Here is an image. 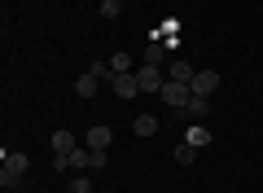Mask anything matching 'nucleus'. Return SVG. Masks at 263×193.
Wrapping results in <instances>:
<instances>
[{
    "label": "nucleus",
    "instance_id": "nucleus-7",
    "mask_svg": "<svg viewBox=\"0 0 263 193\" xmlns=\"http://www.w3.org/2000/svg\"><path fill=\"white\" fill-rule=\"evenodd\" d=\"M184 141H189L193 149H206V145H211V128H206V123H193V128L184 132Z\"/></svg>",
    "mask_w": 263,
    "mask_h": 193
},
{
    "label": "nucleus",
    "instance_id": "nucleus-3",
    "mask_svg": "<svg viewBox=\"0 0 263 193\" xmlns=\"http://www.w3.org/2000/svg\"><path fill=\"white\" fill-rule=\"evenodd\" d=\"M158 97L171 106V110H184V106H189V97H193V88H189V83H176V79H167Z\"/></svg>",
    "mask_w": 263,
    "mask_h": 193
},
{
    "label": "nucleus",
    "instance_id": "nucleus-10",
    "mask_svg": "<svg viewBox=\"0 0 263 193\" xmlns=\"http://www.w3.org/2000/svg\"><path fill=\"white\" fill-rule=\"evenodd\" d=\"M132 132H136V136H145V141H149L154 132H158V119H154V114H136V123H132Z\"/></svg>",
    "mask_w": 263,
    "mask_h": 193
},
{
    "label": "nucleus",
    "instance_id": "nucleus-5",
    "mask_svg": "<svg viewBox=\"0 0 263 193\" xmlns=\"http://www.w3.org/2000/svg\"><path fill=\"white\" fill-rule=\"evenodd\" d=\"M189 88H193V97H211V92L219 88V71H197Z\"/></svg>",
    "mask_w": 263,
    "mask_h": 193
},
{
    "label": "nucleus",
    "instance_id": "nucleus-15",
    "mask_svg": "<svg viewBox=\"0 0 263 193\" xmlns=\"http://www.w3.org/2000/svg\"><path fill=\"white\" fill-rule=\"evenodd\" d=\"M123 13V0H101V18H119Z\"/></svg>",
    "mask_w": 263,
    "mask_h": 193
},
{
    "label": "nucleus",
    "instance_id": "nucleus-12",
    "mask_svg": "<svg viewBox=\"0 0 263 193\" xmlns=\"http://www.w3.org/2000/svg\"><path fill=\"white\" fill-rule=\"evenodd\" d=\"M184 110H189V119H193V123H202V119H206V110H211V101H206V97H189Z\"/></svg>",
    "mask_w": 263,
    "mask_h": 193
},
{
    "label": "nucleus",
    "instance_id": "nucleus-6",
    "mask_svg": "<svg viewBox=\"0 0 263 193\" xmlns=\"http://www.w3.org/2000/svg\"><path fill=\"white\" fill-rule=\"evenodd\" d=\"M136 92H141L136 71H132V75H114V97H123V101H127V97H136Z\"/></svg>",
    "mask_w": 263,
    "mask_h": 193
},
{
    "label": "nucleus",
    "instance_id": "nucleus-2",
    "mask_svg": "<svg viewBox=\"0 0 263 193\" xmlns=\"http://www.w3.org/2000/svg\"><path fill=\"white\" fill-rule=\"evenodd\" d=\"M136 83H141V92L158 97V92H162V83H167V75H162L154 62H145V66H136Z\"/></svg>",
    "mask_w": 263,
    "mask_h": 193
},
{
    "label": "nucleus",
    "instance_id": "nucleus-14",
    "mask_svg": "<svg viewBox=\"0 0 263 193\" xmlns=\"http://www.w3.org/2000/svg\"><path fill=\"white\" fill-rule=\"evenodd\" d=\"M193 158H197V149L189 145V141H180V145H176V163H184V167H189Z\"/></svg>",
    "mask_w": 263,
    "mask_h": 193
},
{
    "label": "nucleus",
    "instance_id": "nucleus-1",
    "mask_svg": "<svg viewBox=\"0 0 263 193\" xmlns=\"http://www.w3.org/2000/svg\"><path fill=\"white\" fill-rule=\"evenodd\" d=\"M0 184H5V189H13V184L22 180V176H27V167H31V158L27 154H9V149H5V154H0Z\"/></svg>",
    "mask_w": 263,
    "mask_h": 193
},
{
    "label": "nucleus",
    "instance_id": "nucleus-4",
    "mask_svg": "<svg viewBox=\"0 0 263 193\" xmlns=\"http://www.w3.org/2000/svg\"><path fill=\"white\" fill-rule=\"evenodd\" d=\"M110 141H114V128H105V123H92V128L84 132V145L88 149H110Z\"/></svg>",
    "mask_w": 263,
    "mask_h": 193
},
{
    "label": "nucleus",
    "instance_id": "nucleus-11",
    "mask_svg": "<svg viewBox=\"0 0 263 193\" xmlns=\"http://www.w3.org/2000/svg\"><path fill=\"white\" fill-rule=\"evenodd\" d=\"M75 145H79L75 132H53V154H70Z\"/></svg>",
    "mask_w": 263,
    "mask_h": 193
},
{
    "label": "nucleus",
    "instance_id": "nucleus-13",
    "mask_svg": "<svg viewBox=\"0 0 263 193\" xmlns=\"http://www.w3.org/2000/svg\"><path fill=\"white\" fill-rule=\"evenodd\" d=\"M132 66H136V62H132L127 53H114V57H110V71H114V75H132Z\"/></svg>",
    "mask_w": 263,
    "mask_h": 193
},
{
    "label": "nucleus",
    "instance_id": "nucleus-16",
    "mask_svg": "<svg viewBox=\"0 0 263 193\" xmlns=\"http://www.w3.org/2000/svg\"><path fill=\"white\" fill-rule=\"evenodd\" d=\"M70 193H97V189H92L88 176H75V180H70Z\"/></svg>",
    "mask_w": 263,
    "mask_h": 193
},
{
    "label": "nucleus",
    "instance_id": "nucleus-8",
    "mask_svg": "<svg viewBox=\"0 0 263 193\" xmlns=\"http://www.w3.org/2000/svg\"><path fill=\"white\" fill-rule=\"evenodd\" d=\"M97 88H101V79H97L92 71H84V75L75 79V92H79V97H97Z\"/></svg>",
    "mask_w": 263,
    "mask_h": 193
},
{
    "label": "nucleus",
    "instance_id": "nucleus-9",
    "mask_svg": "<svg viewBox=\"0 0 263 193\" xmlns=\"http://www.w3.org/2000/svg\"><path fill=\"white\" fill-rule=\"evenodd\" d=\"M193 75H197V71H193L189 62H171V66H167V79H176V83H193Z\"/></svg>",
    "mask_w": 263,
    "mask_h": 193
}]
</instances>
